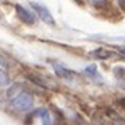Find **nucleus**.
<instances>
[{"mask_svg": "<svg viewBox=\"0 0 125 125\" xmlns=\"http://www.w3.org/2000/svg\"><path fill=\"white\" fill-rule=\"evenodd\" d=\"M91 56H96L97 59H107V58L113 56V52L107 51L104 48H100V49H96V51L91 52Z\"/></svg>", "mask_w": 125, "mask_h": 125, "instance_id": "7", "label": "nucleus"}, {"mask_svg": "<svg viewBox=\"0 0 125 125\" xmlns=\"http://www.w3.org/2000/svg\"><path fill=\"white\" fill-rule=\"evenodd\" d=\"M86 73H89V74H94L96 73V66H89V68H86Z\"/></svg>", "mask_w": 125, "mask_h": 125, "instance_id": "10", "label": "nucleus"}, {"mask_svg": "<svg viewBox=\"0 0 125 125\" xmlns=\"http://www.w3.org/2000/svg\"><path fill=\"white\" fill-rule=\"evenodd\" d=\"M9 84H10V77L7 76V73L3 69H0V86H9Z\"/></svg>", "mask_w": 125, "mask_h": 125, "instance_id": "8", "label": "nucleus"}, {"mask_svg": "<svg viewBox=\"0 0 125 125\" xmlns=\"http://www.w3.org/2000/svg\"><path fill=\"white\" fill-rule=\"evenodd\" d=\"M11 104L18 111H28L34 104V98L27 91H20L14 97H11Z\"/></svg>", "mask_w": 125, "mask_h": 125, "instance_id": "1", "label": "nucleus"}, {"mask_svg": "<svg viewBox=\"0 0 125 125\" xmlns=\"http://www.w3.org/2000/svg\"><path fill=\"white\" fill-rule=\"evenodd\" d=\"M37 113H38L41 121H42V125H51V114L46 108H41Z\"/></svg>", "mask_w": 125, "mask_h": 125, "instance_id": "6", "label": "nucleus"}, {"mask_svg": "<svg viewBox=\"0 0 125 125\" xmlns=\"http://www.w3.org/2000/svg\"><path fill=\"white\" fill-rule=\"evenodd\" d=\"M113 125H125V119H124V118H119V117H117V118H114Z\"/></svg>", "mask_w": 125, "mask_h": 125, "instance_id": "9", "label": "nucleus"}, {"mask_svg": "<svg viewBox=\"0 0 125 125\" xmlns=\"http://www.w3.org/2000/svg\"><path fill=\"white\" fill-rule=\"evenodd\" d=\"M121 104H122V107L125 108V98H122V101H121Z\"/></svg>", "mask_w": 125, "mask_h": 125, "instance_id": "14", "label": "nucleus"}, {"mask_svg": "<svg viewBox=\"0 0 125 125\" xmlns=\"http://www.w3.org/2000/svg\"><path fill=\"white\" fill-rule=\"evenodd\" d=\"M118 3H119V6L122 7V9H125V0H118Z\"/></svg>", "mask_w": 125, "mask_h": 125, "instance_id": "13", "label": "nucleus"}, {"mask_svg": "<svg viewBox=\"0 0 125 125\" xmlns=\"http://www.w3.org/2000/svg\"><path fill=\"white\" fill-rule=\"evenodd\" d=\"M53 69H55V73H56L59 77H63V79H70V77L73 76L70 70L65 69L63 66H61V65H53Z\"/></svg>", "mask_w": 125, "mask_h": 125, "instance_id": "5", "label": "nucleus"}, {"mask_svg": "<svg viewBox=\"0 0 125 125\" xmlns=\"http://www.w3.org/2000/svg\"><path fill=\"white\" fill-rule=\"evenodd\" d=\"M0 66H3V68L9 66V62H7V61H6L3 56H1V55H0Z\"/></svg>", "mask_w": 125, "mask_h": 125, "instance_id": "11", "label": "nucleus"}, {"mask_svg": "<svg viewBox=\"0 0 125 125\" xmlns=\"http://www.w3.org/2000/svg\"><path fill=\"white\" fill-rule=\"evenodd\" d=\"M31 7H32L35 11L40 14V17L42 18V21H44V23L49 24V25H55V20H53L52 14L49 13V10H48L45 6H42V4H40V3L32 1V3H31Z\"/></svg>", "mask_w": 125, "mask_h": 125, "instance_id": "2", "label": "nucleus"}, {"mask_svg": "<svg viewBox=\"0 0 125 125\" xmlns=\"http://www.w3.org/2000/svg\"><path fill=\"white\" fill-rule=\"evenodd\" d=\"M91 1H93L94 4H103V3H104L105 0H91Z\"/></svg>", "mask_w": 125, "mask_h": 125, "instance_id": "12", "label": "nucleus"}, {"mask_svg": "<svg viewBox=\"0 0 125 125\" xmlns=\"http://www.w3.org/2000/svg\"><path fill=\"white\" fill-rule=\"evenodd\" d=\"M28 77L34 83H37V84H40L41 87H44V89H52L53 87V84H51V83H48L44 77H41V76H38V74H34V73H30L28 74Z\"/></svg>", "mask_w": 125, "mask_h": 125, "instance_id": "4", "label": "nucleus"}, {"mask_svg": "<svg viewBox=\"0 0 125 125\" xmlns=\"http://www.w3.org/2000/svg\"><path fill=\"white\" fill-rule=\"evenodd\" d=\"M16 10H17V16H18V18L23 21V23H25V24H35V14L34 13H31V11H28L27 9H24V7H21V6H17L16 7Z\"/></svg>", "mask_w": 125, "mask_h": 125, "instance_id": "3", "label": "nucleus"}]
</instances>
